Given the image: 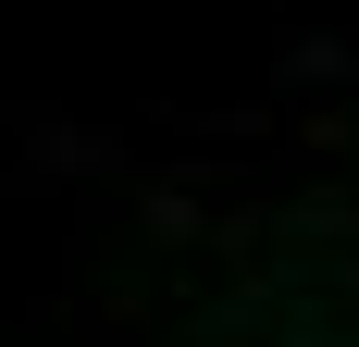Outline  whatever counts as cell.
Wrapping results in <instances>:
<instances>
[{"label":"cell","mask_w":359,"mask_h":347,"mask_svg":"<svg viewBox=\"0 0 359 347\" xmlns=\"http://www.w3.org/2000/svg\"><path fill=\"white\" fill-rule=\"evenodd\" d=\"M137 211H149V236H198V186H174V174L137 186Z\"/></svg>","instance_id":"6da1fadb"}]
</instances>
